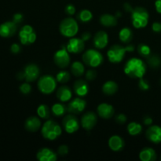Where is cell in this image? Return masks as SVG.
Listing matches in <instances>:
<instances>
[{
    "mask_svg": "<svg viewBox=\"0 0 161 161\" xmlns=\"http://www.w3.org/2000/svg\"><path fill=\"white\" fill-rule=\"evenodd\" d=\"M73 91L79 97H85L89 92V86L87 80H77L73 84Z\"/></svg>",
    "mask_w": 161,
    "mask_h": 161,
    "instance_id": "cell-20",
    "label": "cell"
},
{
    "mask_svg": "<svg viewBox=\"0 0 161 161\" xmlns=\"http://www.w3.org/2000/svg\"><path fill=\"white\" fill-rule=\"evenodd\" d=\"M121 15H122V14H121L120 12H117V13H116V15H115V16H116V17H120Z\"/></svg>",
    "mask_w": 161,
    "mask_h": 161,
    "instance_id": "cell-49",
    "label": "cell"
},
{
    "mask_svg": "<svg viewBox=\"0 0 161 161\" xmlns=\"http://www.w3.org/2000/svg\"><path fill=\"white\" fill-rule=\"evenodd\" d=\"M127 131L131 136H136L142 131V126L138 122H130L127 125Z\"/></svg>",
    "mask_w": 161,
    "mask_h": 161,
    "instance_id": "cell-31",
    "label": "cell"
},
{
    "mask_svg": "<svg viewBox=\"0 0 161 161\" xmlns=\"http://www.w3.org/2000/svg\"><path fill=\"white\" fill-rule=\"evenodd\" d=\"M21 50V48H20V45L17 43H14L11 45L10 47V51L12 52L14 54H17V53H19Z\"/></svg>",
    "mask_w": 161,
    "mask_h": 161,
    "instance_id": "cell-43",
    "label": "cell"
},
{
    "mask_svg": "<svg viewBox=\"0 0 161 161\" xmlns=\"http://www.w3.org/2000/svg\"><path fill=\"white\" fill-rule=\"evenodd\" d=\"M57 80L50 75H44L38 80V89L42 94H50L55 91L57 88Z\"/></svg>",
    "mask_w": 161,
    "mask_h": 161,
    "instance_id": "cell-7",
    "label": "cell"
},
{
    "mask_svg": "<svg viewBox=\"0 0 161 161\" xmlns=\"http://www.w3.org/2000/svg\"><path fill=\"white\" fill-rule=\"evenodd\" d=\"M97 116L96 115V113H94V112L89 111L86 112L82 116L80 124H81L82 127L83 129H85L86 130H91V129H93L95 127V125L97 124Z\"/></svg>",
    "mask_w": 161,
    "mask_h": 161,
    "instance_id": "cell-13",
    "label": "cell"
},
{
    "mask_svg": "<svg viewBox=\"0 0 161 161\" xmlns=\"http://www.w3.org/2000/svg\"><path fill=\"white\" fill-rule=\"evenodd\" d=\"M19 89H20V92L23 94H28L31 93V86L28 82H26V83H22L20 86V87H19Z\"/></svg>",
    "mask_w": 161,
    "mask_h": 161,
    "instance_id": "cell-36",
    "label": "cell"
},
{
    "mask_svg": "<svg viewBox=\"0 0 161 161\" xmlns=\"http://www.w3.org/2000/svg\"><path fill=\"white\" fill-rule=\"evenodd\" d=\"M66 49L70 53H80L85 48V42L81 38L72 37L66 45Z\"/></svg>",
    "mask_w": 161,
    "mask_h": 161,
    "instance_id": "cell-12",
    "label": "cell"
},
{
    "mask_svg": "<svg viewBox=\"0 0 161 161\" xmlns=\"http://www.w3.org/2000/svg\"><path fill=\"white\" fill-rule=\"evenodd\" d=\"M155 8L157 13L161 14V0H156L155 1Z\"/></svg>",
    "mask_w": 161,
    "mask_h": 161,
    "instance_id": "cell-47",
    "label": "cell"
},
{
    "mask_svg": "<svg viewBox=\"0 0 161 161\" xmlns=\"http://www.w3.org/2000/svg\"><path fill=\"white\" fill-rule=\"evenodd\" d=\"M153 122V119L150 116H146V117H145L144 119H143V123H144L145 125L146 126L152 125Z\"/></svg>",
    "mask_w": 161,
    "mask_h": 161,
    "instance_id": "cell-45",
    "label": "cell"
},
{
    "mask_svg": "<svg viewBox=\"0 0 161 161\" xmlns=\"http://www.w3.org/2000/svg\"><path fill=\"white\" fill-rule=\"evenodd\" d=\"M62 127L68 134H73L80 129V124L75 114L70 113L63 118Z\"/></svg>",
    "mask_w": 161,
    "mask_h": 161,
    "instance_id": "cell-10",
    "label": "cell"
},
{
    "mask_svg": "<svg viewBox=\"0 0 161 161\" xmlns=\"http://www.w3.org/2000/svg\"><path fill=\"white\" fill-rule=\"evenodd\" d=\"M114 108L113 105L108 103H102L97 108V113L101 118L108 119L114 115Z\"/></svg>",
    "mask_w": 161,
    "mask_h": 161,
    "instance_id": "cell-19",
    "label": "cell"
},
{
    "mask_svg": "<svg viewBox=\"0 0 161 161\" xmlns=\"http://www.w3.org/2000/svg\"><path fill=\"white\" fill-rule=\"evenodd\" d=\"M134 50H135V47L133 45L123 47L121 45L115 44L112 46L107 51V58L111 63L117 64L124 59L127 52H132Z\"/></svg>",
    "mask_w": 161,
    "mask_h": 161,
    "instance_id": "cell-3",
    "label": "cell"
},
{
    "mask_svg": "<svg viewBox=\"0 0 161 161\" xmlns=\"http://www.w3.org/2000/svg\"><path fill=\"white\" fill-rule=\"evenodd\" d=\"M94 47L97 50H102L105 48L108 43V36L106 31H99L94 35Z\"/></svg>",
    "mask_w": 161,
    "mask_h": 161,
    "instance_id": "cell-18",
    "label": "cell"
},
{
    "mask_svg": "<svg viewBox=\"0 0 161 161\" xmlns=\"http://www.w3.org/2000/svg\"><path fill=\"white\" fill-rule=\"evenodd\" d=\"M60 33L67 38L74 37L79 31V25L76 20L72 17L63 19L59 25Z\"/></svg>",
    "mask_w": 161,
    "mask_h": 161,
    "instance_id": "cell-5",
    "label": "cell"
},
{
    "mask_svg": "<svg viewBox=\"0 0 161 161\" xmlns=\"http://www.w3.org/2000/svg\"><path fill=\"white\" fill-rule=\"evenodd\" d=\"M152 29L154 32H157V33L161 32V22L156 21L154 22V23H153Z\"/></svg>",
    "mask_w": 161,
    "mask_h": 161,
    "instance_id": "cell-44",
    "label": "cell"
},
{
    "mask_svg": "<svg viewBox=\"0 0 161 161\" xmlns=\"http://www.w3.org/2000/svg\"><path fill=\"white\" fill-rule=\"evenodd\" d=\"M42 127V123H41L39 117L37 116H29L25 120V128L29 132H36L41 129Z\"/></svg>",
    "mask_w": 161,
    "mask_h": 161,
    "instance_id": "cell-21",
    "label": "cell"
},
{
    "mask_svg": "<svg viewBox=\"0 0 161 161\" xmlns=\"http://www.w3.org/2000/svg\"><path fill=\"white\" fill-rule=\"evenodd\" d=\"M56 80L60 83H65L70 80V73L67 71H60L56 75Z\"/></svg>",
    "mask_w": 161,
    "mask_h": 161,
    "instance_id": "cell-35",
    "label": "cell"
},
{
    "mask_svg": "<svg viewBox=\"0 0 161 161\" xmlns=\"http://www.w3.org/2000/svg\"><path fill=\"white\" fill-rule=\"evenodd\" d=\"M118 84L113 80L106 81L102 86V92L106 95H113L118 91Z\"/></svg>",
    "mask_w": 161,
    "mask_h": 161,
    "instance_id": "cell-26",
    "label": "cell"
},
{
    "mask_svg": "<svg viewBox=\"0 0 161 161\" xmlns=\"http://www.w3.org/2000/svg\"><path fill=\"white\" fill-rule=\"evenodd\" d=\"M71 72L76 77L82 76L83 74H85L84 64L81 61H74L71 66Z\"/></svg>",
    "mask_w": 161,
    "mask_h": 161,
    "instance_id": "cell-29",
    "label": "cell"
},
{
    "mask_svg": "<svg viewBox=\"0 0 161 161\" xmlns=\"http://www.w3.org/2000/svg\"><path fill=\"white\" fill-rule=\"evenodd\" d=\"M51 109L46 104H41L37 108V115L39 118L43 119H49Z\"/></svg>",
    "mask_w": 161,
    "mask_h": 161,
    "instance_id": "cell-30",
    "label": "cell"
},
{
    "mask_svg": "<svg viewBox=\"0 0 161 161\" xmlns=\"http://www.w3.org/2000/svg\"><path fill=\"white\" fill-rule=\"evenodd\" d=\"M132 25L135 28H143L147 26L149 20V14L143 7L134 8L131 12Z\"/></svg>",
    "mask_w": 161,
    "mask_h": 161,
    "instance_id": "cell-4",
    "label": "cell"
},
{
    "mask_svg": "<svg viewBox=\"0 0 161 161\" xmlns=\"http://www.w3.org/2000/svg\"><path fill=\"white\" fill-rule=\"evenodd\" d=\"M17 29V24L14 21H6L0 25V36L3 38L12 37Z\"/></svg>",
    "mask_w": 161,
    "mask_h": 161,
    "instance_id": "cell-17",
    "label": "cell"
},
{
    "mask_svg": "<svg viewBox=\"0 0 161 161\" xmlns=\"http://www.w3.org/2000/svg\"><path fill=\"white\" fill-rule=\"evenodd\" d=\"M56 96L61 102H68L72 99V91L68 86H61L56 92Z\"/></svg>",
    "mask_w": 161,
    "mask_h": 161,
    "instance_id": "cell-23",
    "label": "cell"
},
{
    "mask_svg": "<svg viewBox=\"0 0 161 161\" xmlns=\"http://www.w3.org/2000/svg\"><path fill=\"white\" fill-rule=\"evenodd\" d=\"M146 138L154 144L161 143V127L158 125H150L146 131Z\"/></svg>",
    "mask_w": 161,
    "mask_h": 161,
    "instance_id": "cell-15",
    "label": "cell"
},
{
    "mask_svg": "<svg viewBox=\"0 0 161 161\" xmlns=\"http://www.w3.org/2000/svg\"><path fill=\"white\" fill-rule=\"evenodd\" d=\"M147 64L153 69H157L161 65V58L157 55H150L147 58Z\"/></svg>",
    "mask_w": 161,
    "mask_h": 161,
    "instance_id": "cell-33",
    "label": "cell"
},
{
    "mask_svg": "<svg viewBox=\"0 0 161 161\" xmlns=\"http://www.w3.org/2000/svg\"><path fill=\"white\" fill-rule=\"evenodd\" d=\"M119 39L124 43H129L133 39V31L130 28L124 27L119 31Z\"/></svg>",
    "mask_w": 161,
    "mask_h": 161,
    "instance_id": "cell-27",
    "label": "cell"
},
{
    "mask_svg": "<svg viewBox=\"0 0 161 161\" xmlns=\"http://www.w3.org/2000/svg\"><path fill=\"white\" fill-rule=\"evenodd\" d=\"M83 61L86 65L91 68L99 67L104 61V57L101 52L96 49H89L83 54Z\"/></svg>",
    "mask_w": 161,
    "mask_h": 161,
    "instance_id": "cell-6",
    "label": "cell"
},
{
    "mask_svg": "<svg viewBox=\"0 0 161 161\" xmlns=\"http://www.w3.org/2000/svg\"><path fill=\"white\" fill-rule=\"evenodd\" d=\"M124 9L127 11V12H130V13H131L132 10H133V9H134V8H132V6H130L129 3H124Z\"/></svg>",
    "mask_w": 161,
    "mask_h": 161,
    "instance_id": "cell-48",
    "label": "cell"
},
{
    "mask_svg": "<svg viewBox=\"0 0 161 161\" xmlns=\"http://www.w3.org/2000/svg\"><path fill=\"white\" fill-rule=\"evenodd\" d=\"M108 147L114 152H119L124 148L125 142L119 135H113L108 139Z\"/></svg>",
    "mask_w": 161,
    "mask_h": 161,
    "instance_id": "cell-22",
    "label": "cell"
},
{
    "mask_svg": "<svg viewBox=\"0 0 161 161\" xmlns=\"http://www.w3.org/2000/svg\"><path fill=\"white\" fill-rule=\"evenodd\" d=\"M138 53H139L140 56L143 58H146L151 55V49L148 45L144 43H141L138 46Z\"/></svg>",
    "mask_w": 161,
    "mask_h": 161,
    "instance_id": "cell-34",
    "label": "cell"
},
{
    "mask_svg": "<svg viewBox=\"0 0 161 161\" xmlns=\"http://www.w3.org/2000/svg\"><path fill=\"white\" fill-rule=\"evenodd\" d=\"M36 158L39 161H56L58 154L47 147L41 148L36 153Z\"/></svg>",
    "mask_w": 161,
    "mask_h": 161,
    "instance_id": "cell-16",
    "label": "cell"
},
{
    "mask_svg": "<svg viewBox=\"0 0 161 161\" xmlns=\"http://www.w3.org/2000/svg\"><path fill=\"white\" fill-rule=\"evenodd\" d=\"M65 13L67 15L69 16H72L75 14V7L74 5L72 4H68L65 7Z\"/></svg>",
    "mask_w": 161,
    "mask_h": 161,
    "instance_id": "cell-40",
    "label": "cell"
},
{
    "mask_svg": "<svg viewBox=\"0 0 161 161\" xmlns=\"http://www.w3.org/2000/svg\"><path fill=\"white\" fill-rule=\"evenodd\" d=\"M78 18L83 23H87L91 21L93 18V14L89 9H82L78 14Z\"/></svg>",
    "mask_w": 161,
    "mask_h": 161,
    "instance_id": "cell-32",
    "label": "cell"
},
{
    "mask_svg": "<svg viewBox=\"0 0 161 161\" xmlns=\"http://www.w3.org/2000/svg\"><path fill=\"white\" fill-rule=\"evenodd\" d=\"M116 122L119 124H124L127 122V116L123 113L118 114L116 116Z\"/></svg>",
    "mask_w": 161,
    "mask_h": 161,
    "instance_id": "cell-41",
    "label": "cell"
},
{
    "mask_svg": "<svg viewBox=\"0 0 161 161\" xmlns=\"http://www.w3.org/2000/svg\"><path fill=\"white\" fill-rule=\"evenodd\" d=\"M157 157V153L151 147L143 148L139 153V159L142 161H155Z\"/></svg>",
    "mask_w": 161,
    "mask_h": 161,
    "instance_id": "cell-24",
    "label": "cell"
},
{
    "mask_svg": "<svg viewBox=\"0 0 161 161\" xmlns=\"http://www.w3.org/2000/svg\"><path fill=\"white\" fill-rule=\"evenodd\" d=\"M85 77H86V80L87 81H92L94 80L97 77V72L95 70H93V69H89L86 72H85Z\"/></svg>",
    "mask_w": 161,
    "mask_h": 161,
    "instance_id": "cell-37",
    "label": "cell"
},
{
    "mask_svg": "<svg viewBox=\"0 0 161 161\" xmlns=\"http://www.w3.org/2000/svg\"><path fill=\"white\" fill-rule=\"evenodd\" d=\"M147 66L142 59L132 58L126 62L124 65V73L132 79H141L144 77L146 72Z\"/></svg>",
    "mask_w": 161,
    "mask_h": 161,
    "instance_id": "cell-1",
    "label": "cell"
},
{
    "mask_svg": "<svg viewBox=\"0 0 161 161\" xmlns=\"http://www.w3.org/2000/svg\"><path fill=\"white\" fill-rule=\"evenodd\" d=\"M66 47L60 49L55 52L53 55V61L55 64L60 69H66L70 64V55Z\"/></svg>",
    "mask_w": 161,
    "mask_h": 161,
    "instance_id": "cell-9",
    "label": "cell"
},
{
    "mask_svg": "<svg viewBox=\"0 0 161 161\" xmlns=\"http://www.w3.org/2000/svg\"><path fill=\"white\" fill-rule=\"evenodd\" d=\"M67 111V106L65 105H64L63 102L53 104L51 107L52 113L53 114V116H57V117H61V116H63Z\"/></svg>",
    "mask_w": 161,
    "mask_h": 161,
    "instance_id": "cell-28",
    "label": "cell"
},
{
    "mask_svg": "<svg viewBox=\"0 0 161 161\" xmlns=\"http://www.w3.org/2000/svg\"><path fill=\"white\" fill-rule=\"evenodd\" d=\"M23 20H24L23 15H22L21 14H19V13L15 14L14 15V17H13V21H14L15 24H17V25L21 23V22L23 21Z\"/></svg>",
    "mask_w": 161,
    "mask_h": 161,
    "instance_id": "cell-42",
    "label": "cell"
},
{
    "mask_svg": "<svg viewBox=\"0 0 161 161\" xmlns=\"http://www.w3.org/2000/svg\"><path fill=\"white\" fill-rule=\"evenodd\" d=\"M91 34L90 32H88V31H86V32L83 33V35L81 36V39H83L84 42L89 40V39H91Z\"/></svg>",
    "mask_w": 161,
    "mask_h": 161,
    "instance_id": "cell-46",
    "label": "cell"
},
{
    "mask_svg": "<svg viewBox=\"0 0 161 161\" xmlns=\"http://www.w3.org/2000/svg\"><path fill=\"white\" fill-rule=\"evenodd\" d=\"M138 87L142 90V91H147L149 89L150 86H149V82L146 80H145L144 78L139 79V81H138Z\"/></svg>",
    "mask_w": 161,
    "mask_h": 161,
    "instance_id": "cell-38",
    "label": "cell"
},
{
    "mask_svg": "<svg viewBox=\"0 0 161 161\" xmlns=\"http://www.w3.org/2000/svg\"><path fill=\"white\" fill-rule=\"evenodd\" d=\"M36 33L34 28L29 25H25L19 31V39L23 45H31L36 40Z\"/></svg>",
    "mask_w": 161,
    "mask_h": 161,
    "instance_id": "cell-8",
    "label": "cell"
},
{
    "mask_svg": "<svg viewBox=\"0 0 161 161\" xmlns=\"http://www.w3.org/2000/svg\"><path fill=\"white\" fill-rule=\"evenodd\" d=\"M41 134L45 139L54 141L62 134V127L54 120L47 119L41 127Z\"/></svg>",
    "mask_w": 161,
    "mask_h": 161,
    "instance_id": "cell-2",
    "label": "cell"
},
{
    "mask_svg": "<svg viewBox=\"0 0 161 161\" xmlns=\"http://www.w3.org/2000/svg\"><path fill=\"white\" fill-rule=\"evenodd\" d=\"M69 153V147L66 145H61L58 147V154L61 156V157H64Z\"/></svg>",
    "mask_w": 161,
    "mask_h": 161,
    "instance_id": "cell-39",
    "label": "cell"
},
{
    "mask_svg": "<svg viewBox=\"0 0 161 161\" xmlns=\"http://www.w3.org/2000/svg\"><path fill=\"white\" fill-rule=\"evenodd\" d=\"M24 78L26 80V82L31 83L34 82L39 78L40 70L39 67L35 64H29L25 66V69L23 71Z\"/></svg>",
    "mask_w": 161,
    "mask_h": 161,
    "instance_id": "cell-14",
    "label": "cell"
},
{
    "mask_svg": "<svg viewBox=\"0 0 161 161\" xmlns=\"http://www.w3.org/2000/svg\"><path fill=\"white\" fill-rule=\"evenodd\" d=\"M86 102L81 97H75L72 100H70V102L67 105V108L69 113L72 114H80L83 112L86 108Z\"/></svg>",
    "mask_w": 161,
    "mask_h": 161,
    "instance_id": "cell-11",
    "label": "cell"
},
{
    "mask_svg": "<svg viewBox=\"0 0 161 161\" xmlns=\"http://www.w3.org/2000/svg\"><path fill=\"white\" fill-rule=\"evenodd\" d=\"M100 20L101 25L107 27V28L114 27L117 25V17L109 14H102L100 17V20Z\"/></svg>",
    "mask_w": 161,
    "mask_h": 161,
    "instance_id": "cell-25",
    "label": "cell"
}]
</instances>
